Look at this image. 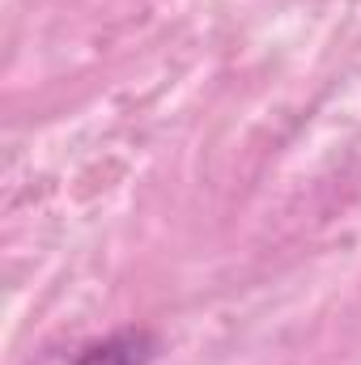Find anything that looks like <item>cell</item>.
<instances>
[{
    "label": "cell",
    "instance_id": "1",
    "mask_svg": "<svg viewBox=\"0 0 361 365\" xmlns=\"http://www.w3.org/2000/svg\"><path fill=\"white\" fill-rule=\"evenodd\" d=\"M149 353H145V336H115L106 344L90 349L77 365H145Z\"/></svg>",
    "mask_w": 361,
    "mask_h": 365
}]
</instances>
